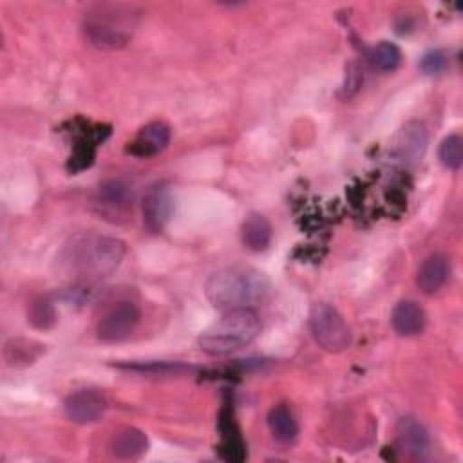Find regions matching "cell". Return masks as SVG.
Wrapping results in <instances>:
<instances>
[{
  "mask_svg": "<svg viewBox=\"0 0 463 463\" xmlns=\"http://www.w3.org/2000/svg\"><path fill=\"white\" fill-rule=\"evenodd\" d=\"M63 264L83 282H92L112 275L123 257L125 242L99 233H81L63 250Z\"/></svg>",
  "mask_w": 463,
  "mask_h": 463,
  "instance_id": "obj_1",
  "label": "cell"
},
{
  "mask_svg": "<svg viewBox=\"0 0 463 463\" xmlns=\"http://www.w3.org/2000/svg\"><path fill=\"white\" fill-rule=\"evenodd\" d=\"M269 289L268 277L250 266H232L213 273L204 293L210 304L217 309L250 307L251 304L264 298Z\"/></svg>",
  "mask_w": 463,
  "mask_h": 463,
  "instance_id": "obj_2",
  "label": "cell"
},
{
  "mask_svg": "<svg viewBox=\"0 0 463 463\" xmlns=\"http://www.w3.org/2000/svg\"><path fill=\"white\" fill-rule=\"evenodd\" d=\"M262 329L260 317L251 307L226 309L219 320L206 327L197 345L212 356H224L250 345Z\"/></svg>",
  "mask_w": 463,
  "mask_h": 463,
  "instance_id": "obj_3",
  "label": "cell"
},
{
  "mask_svg": "<svg viewBox=\"0 0 463 463\" xmlns=\"http://www.w3.org/2000/svg\"><path fill=\"white\" fill-rule=\"evenodd\" d=\"M134 13L125 5H96L83 18L87 42L103 51H114L130 40Z\"/></svg>",
  "mask_w": 463,
  "mask_h": 463,
  "instance_id": "obj_4",
  "label": "cell"
},
{
  "mask_svg": "<svg viewBox=\"0 0 463 463\" xmlns=\"http://www.w3.org/2000/svg\"><path fill=\"white\" fill-rule=\"evenodd\" d=\"M309 329L317 344L329 353H342L353 342L351 329L342 315L324 302H318L311 307Z\"/></svg>",
  "mask_w": 463,
  "mask_h": 463,
  "instance_id": "obj_5",
  "label": "cell"
},
{
  "mask_svg": "<svg viewBox=\"0 0 463 463\" xmlns=\"http://www.w3.org/2000/svg\"><path fill=\"white\" fill-rule=\"evenodd\" d=\"M141 318L139 307L130 300L112 304L96 324V336L101 342L116 344L127 340L137 327Z\"/></svg>",
  "mask_w": 463,
  "mask_h": 463,
  "instance_id": "obj_6",
  "label": "cell"
},
{
  "mask_svg": "<svg viewBox=\"0 0 463 463\" xmlns=\"http://www.w3.org/2000/svg\"><path fill=\"white\" fill-rule=\"evenodd\" d=\"M65 414L71 421L80 425L96 423L107 411V400L92 389H80L71 392L63 402Z\"/></svg>",
  "mask_w": 463,
  "mask_h": 463,
  "instance_id": "obj_7",
  "label": "cell"
},
{
  "mask_svg": "<svg viewBox=\"0 0 463 463\" xmlns=\"http://www.w3.org/2000/svg\"><path fill=\"white\" fill-rule=\"evenodd\" d=\"M132 201H134L132 188L119 179H110L98 188L94 197V206L101 215L116 219V215L119 217L128 212V208L132 206Z\"/></svg>",
  "mask_w": 463,
  "mask_h": 463,
  "instance_id": "obj_8",
  "label": "cell"
},
{
  "mask_svg": "<svg viewBox=\"0 0 463 463\" xmlns=\"http://www.w3.org/2000/svg\"><path fill=\"white\" fill-rule=\"evenodd\" d=\"M170 141V127L165 121H150L139 128L128 143L127 152L136 157H154L161 154Z\"/></svg>",
  "mask_w": 463,
  "mask_h": 463,
  "instance_id": "obj_9",
  "label": "cell"
},
{
  "mask_svg": "<svg viewBox=\"0 0 463 463\" xmlns=\"http://www.w3.org/2000/svg\"><path fill=\"white\" fill-rule=\"evenodd\" d=\"M174 212V197L165 186H152L143 199V221L150 232H161Z\"/></svg>",
  "mask_w": 463,
  "mask_h": 463,
  "instance_id": "obj_10",
  "label": "cell"
},
{
  "mask_svg": "<svg viewBox=\"0 0 463 463\" xmlns=\"http://www.w3.org/2000/svg\"><path fill=\"white\" fill-rule=\"evenodd\" d=\"M427 148V130L420 121H409L396 137V154L405 163H418Z\"/></svg>",
  "mask_w": 463,
  "mask_h": 463,
  "instance_id": "obj_11",
  "label": "cell"
},
{
  "mask_svg": "<svg viewBox=\"0 0 463 463\" xmlns=\"http://www.w3.org/2000/svg\"><path fill=\"white\" fill-rule=\"evenodd\" d=\"M396 438L400 449L411 458H421L429 449V432L423 423L412 416H405L396 423Z\"/></svg>",
  "mask_w": 463,
  "mask_h": 463,
  "instance_id": "obj_12",
  "label": "cell"
},
{
  "mask_svg": "<svg viewBox=\"0 0 463 463\" xmlns=\"http://www.w3.org/2000/svg\"><path fill=\"white\" fill-rule=\"evenodd\" d=\"M391 324L400 336H414L425 327V311L414 300H402L391 313Z\"/></svg>",
  "mask_w": 463,
  "mask_h": 463,
  "instance_id": "obj_13",
  "label": "cell"
},
{
  "mask_svg": "<svg viewBox=\"0 0 463 463\" xmlns=\"http://www.w3.org/2000/svg\"><path fill=\"white\" fill-rule=\"evenodd\" d=\"M110 454L118 459H137L148 449V438L136 427H125L114 432L110 439Z\"/></svg>",
  "mask_w": 463,
  "mask_h": 463,
  "instance_id": "obj_14",
  "label": "cell"
},
{
  "mask_svg": "<svg viewBox=\"0 0 463 463\" xmlns=\"http://www.w3.org/2000/svg\"><path fill=\"white\" fill-rule=\"evenodd\" d=\"M450 271L449 260L443 255H430L427 257L416 273V286L423 295L436 293L447 280Z\"/></svg>",
  "mask_w": 463,
  "mask_h": 463,
  "instance_id": "obj_15",
  "label": "cell"
},
{
  "mask_svg": "<svg viewBox=\"0 0 463 463\" xmlns=\"http://www.w3.org/2000/svg\"><path fill=\"white\" fill-rule=\"evenodd\" d=\"M221 430V456L226 461H242L246 458V445L230 412H222L219 420Z\"/></svg>",
  "mask_w": 463,
  "mask_h": 463,
  "instance_id": "obj_16",
  "label": "cell"
},
{
  "mask_svg": "<svg viewBox=\"0 0 463 463\" xmlns=\"http://www.w3.org/2000/svg\"><path fill=\"white\" fill-rule=\"evenodd\" d=\"M268 427L271 436L279 441V443H293L298 436V425L297 420L291 412V409L284 403L273 405L268 412Z\"/></svg>",
  "mask_w": 463,
  "mask_h": 463,
  "instance_id": "obj_17",
  "label": "cell"
},
{
  "mask_svg": "<svg viewBox=\"0 0 463 463\" xmlns=\"http://www.w3.org/2000/svg\"><path fill=\"white\" fill-rule=\"evenodd\" d=\"M241 237L246 248L262 251L271 242V224L262 213H250L241 226Z\"/></svg>",
  "mask_w": 463,
  "mask_h": 463,
  "instance_id": "obj_18",
  "label": "cell"
},
{
  "mask_svg": "<svg viewBox=\"0 0 463 463\" xmlns=\"http://www.w3.org/2000/svg\"><path fill=\"white\" fill-rule=\"evenodd\" d=\"M118 367L134 371L139 374H150V376H181L192 371L190 365H184L181 362H134V364H119Z\"/></svg>",
  "mask_w": 463,
  "mask_h": 463,
  "instance_id": "obj_19",
  "label": "cell"
},
{
  "mask_svg": "<svg viewBox=\"0 0 463 463\" xmlns=\"http://www.w3.org/2000/svg\"><path fill=\"white\" fill-rule=\"evenodd\" d=\"M402 60V51L396 43L382 40L378 42L373 51H371V61L376 69L380 71H394L400 65Z\"/></svg>",
  "mask_w": 463,
  "mask_h": 463,
  "instance_id": "obj_20",
  "label": "cell"
},
{
  "mask_svg": "<svg viewBox=\"0 0 463 463\" xmlns=\"http://www.w3.org/2000/svg\"><path fill=\"white\" fill-rule=\"evenodd\" d=\"M439 163L449 170H458L463 163V141L458 134L447 136L438 148Z\"/></svg>",
  "mask_w": 463,
  "mask_h": 463,
  "instance_id": "obj_21",
  "label": "cell"
},
{
  "mask_svg": "<svg viewBox=\"0 0 463 463\" xmlns=\"http://www.w3.org/2000/svg\"><path fill=\"white\" fill-rule=\"evenodd\" d=\"M29 320L34 327H40V329H47L54 324V309L49 302L45 300H40V302H34L31 306V311H29Z\"/></svg>",
  "mask_w": 463,
  "mask_h": 463,
  "instance_id": "obj_22",
  "label": "cell"
},
{
  "mask_svg": "<svg viewBox=\"0 0 463 463\" xmlns=\"http://www.w3.org/2000/svg\"><path fill=\"white\" fill-rule=\"evenodd\" d=\"M447 67V56L441 51H429L420 60V69L425 74H439Z\"/></svg>",
  "mask_w": 463,
  "mask_h": 463,
  "instance_id": "obj_23",
  "label": "cell"
},
{
  "mask_svg": "<svg viewBox=\"0 0 463 463\" xmlns=\"http://www.w3.org/2000/svg\"><path fill=\"white\" fill-rule=\"evenodd\" d=\"M362 81H364V74L358 67V63L351 61L345 69V83H344V92L347 96H353L360 87H362Z\"/></svg>",
  "mask_w": 463,
  "mask_h": 463,
  "instance_id": "obj_24",
  "label": "cell"
}]
</instances>
